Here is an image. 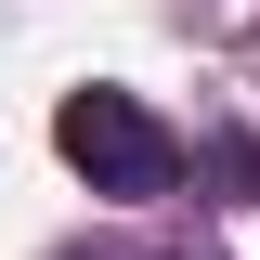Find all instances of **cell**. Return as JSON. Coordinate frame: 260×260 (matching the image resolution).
<instances>
[{
	"label": "cell",
	"instance_id": "1",
	"mask_svg": "<svg viewBox=\"0 0 260 260\" xmlns=\"http://www.w3.org/2000/svg\"><path fill=\"white\" fill-rule=\"evenodd\" d=\"M52 143H65V169L91 195H169V169H182V143L143 117V91H65Z\"/></svg>",
	"mask_w": 260,
	"mask_h": 260
}]
</instances>
